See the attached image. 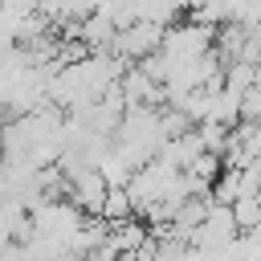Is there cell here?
Wrapping results in <instances>:
<instances>
[{
	"mask_svg": "<svg viewBox=\"0 0 261 261\" xmlns=\"http://www.w3.org/2000/svg\"><path fill=\"white\" fill-rule=\"evenodd\" d=\"M163 33H167V24H159V20H135V24L118 29V37H114L110 49L122 53L126 61H143L147 53L163 49Z\"/></svg>",
	"mask_w": 261,
	"mask_h": 261,
	"instance_id": "1",
	"label": "cell"
},
{
	"mask_svg": "<svg viewBox=\"0 0 261 261\" xmlns=\"http://www.w3.org/2000/svg\"><path fill=\"white\" fill-rule=\"evenodd\" d=\"M126 216H135L130 188H110V192H106V204H102V220L118 224V220H126Z\"/></svg>",
	"mask_w": 261,
	"mask_h": 261,
	"instance_id": "2",
	"label": "cell"
}]
</instances>
